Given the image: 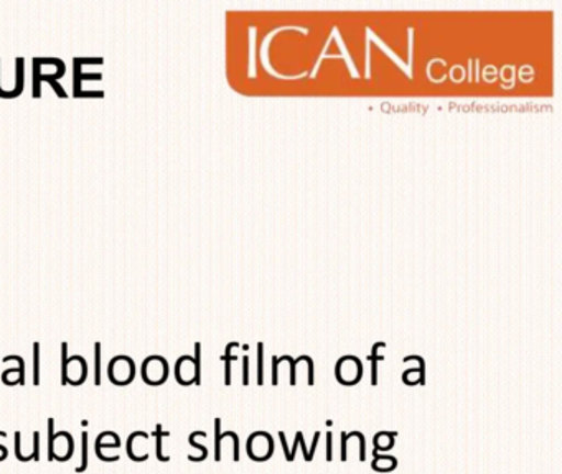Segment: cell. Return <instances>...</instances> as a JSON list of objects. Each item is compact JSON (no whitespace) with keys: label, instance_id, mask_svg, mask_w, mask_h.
Segmentation results:
<instances>
[{"label":"cell","instance_id":"1","mask_svg":"<svg viewBox=\"0 0 562 474\" xmlns=\"http://www.w3.org/2000/svg\"><path fill=\"white\" fill-rule=\"evenodd\" d=\"M54 418H50L48 420V460L54 461L55 460V438H57V435H55L54 431Z\"/></svg>","mask_w":562,"mask_h":474},{"label":"cell","instance_id":"2","mask_svg":"<svg viewBox=\"0 0 562 474\" xmlns=\"http://www.w3.org/2000/svg\"><path fill=\"white\" fill-rule=\"evenodd\" d=\"M81 453H83V460H81V466L77 467L78 473L87 470L88 466V433L85 431L83 433V448H81Z\"/></svg>","mask_w":562,"mask_h":474},{"label":"cell","instance_id":"3","mask_svg":"<svg viewBox=\"0 0 562 474\" xmlns=\"http://www.w3.org/2000/svg\"><path fill=\"white\" fill-rule=\"evenodd\" d=\"M169 433H162V427H157V458L160 461H169V458L162 456V437Z\"/></svg>","mask_w":562,"mask_h":474},{"label":"cell","instance_id":"4","mask_svg":"<svg viewBox=\"0 0 562 474\" xmlns=\"http://www.w3.org/2000/svg\"><path fill=\"white\" fill-rule=\"evenodd\" d=\"M34 443H35L34 458H35V461H38V460H41V450H38V448H41V433H38V431H35V433H34Z\"/></svg>","mask_w":562,"mask_h":474},{"label":"cell","instance_id":"5","mask_svg":"<svg viewBox=\"0 0 562 474\" xmlns=\"http://www.w3.org/2000/svg\"><path fill=\"white\" fill-rule=\"evenodd\" d=\"M15 454H18L19 460L25 461V458L21 454V431L15 433Z\"/></svg>","mask_w":562,"mask_h":474},{"label":"cell","instance_id":"6","mask_svg":"<svg viewBox=\"0 0 562 474\" xmlns=\"http://www.w3.org/2000/svg\"><path fill=\"white\" fill-rule=\"evenodd\" d=\"M216 433H218V437H216V461H220V440H222V437H220V420H216Z\"/></svg>","mask_w":562,"mask_h":474}]
</instances>
